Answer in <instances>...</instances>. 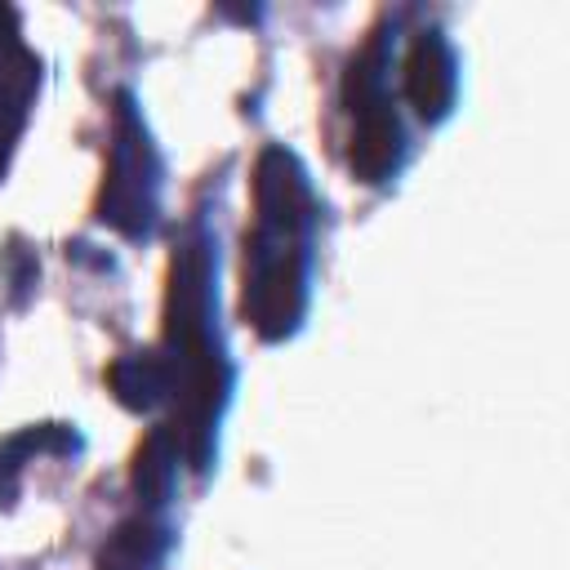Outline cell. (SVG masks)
<instances>
[{
  "mask_svg": "<svg viewBox=\"0 0 570 570\" xmlns=\"http://www.w3.org/2000/svg\"><path fill=\"white\" fill-rule=\"evenodd\" d=\"M254 232L245 236V321L263 338H285L307 307L312 272V187L303 165L267 147L254 174Z\"/></svg>",
  "mask_w": 570,
  "mask_h": 570,
  "instance_id": "6da1fadb",
  "label": "cell"
},
{
  "mask_svg": "<svg viewBox=\"0 0 570 570\" xmlns=\"http://www.w3.org/2000/svg\"><path fill=\"white\" fill-rule=\"evenodd\" d=\"M347 116H352V174L361 183H383L401 165V125L387 107L383 89V45L374 40L352 67H347Z\"/></svg>",
  "mask_w": 570,
  "mask_h": 570,
  "instance_id": "7a4b0ae2",
  "label": "cell"
},
{
  "mask_svg": "<svg viewBox=\"0 0 570 570\" xmlns=\"http://www.w3.org/2000/svg\"><path fill=\"white\" fill-rule=\"evenodd\" d=\"M160 165L156 151L138 125V116L129 111V102L116 116V147H111V178L102 191V223L129 232V236H147L151 218H156V187H160Z\"/></svg>",
  "mask_w": 570,
  "mask_h": 570,
  "instance_id": "3957f363",
  "label": "cell"
},
{
  "mask_svg": "<svg viewBox=\"0 0 570 570\" xmlns=\"http://www.w3.org/2000/svg\"><path fill=\"white\" fill-rule=\"evenodd\" d=\"M459 71H454V49L445 45L441 31H419L405 49L401 62V94L414 107L419 120H441L454 102Z\"/></svg>",
  "mask_w": 570,
  "mask_h": 570,
  "instance_id": "277c9868",
  "label": "cell"
},
{
  "mask_svg": "<svg viewBox=\"0 0 570 570\" xmlns=\"http://www.w3.org/2000/svg\"><path fill=\"white\" fill-rule=\"evenodd\" d=\"M31 89H36V58L18 40L13 9H0V169H4V156L27 120Z\"/></svg>",
  "mask_w": 570,
  "mask_h": 570,
  "instance_id": "5b68a950",
  "label": "cell"
},
{
  "mask_svg": "<svg viewBox=\"0 0 570 570\" xmlns=\"http://www.w3.org/2000/svg\"><path fill=\"white\" fill-rule=\"evenodd\" d=\"M160 530H151V525H125L116 539H111V548H107V557H102V566L107 570H151L156 566V557H160V548L151 543Z\"/></svg>",
  "mask_w": 570,
  "mask_h": 570,
  "instance_id": "8992f818",
  "label": "cell"
}]
</instances>
